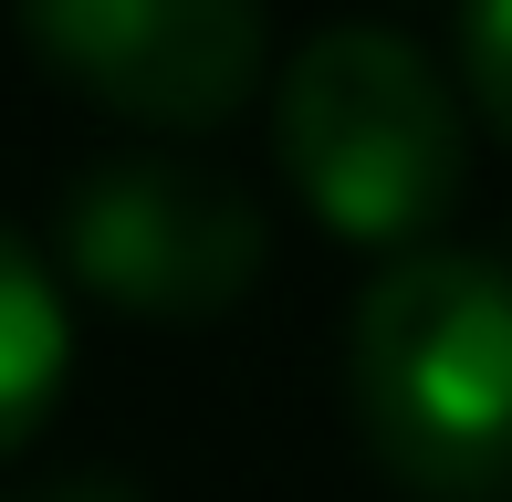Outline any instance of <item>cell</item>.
I'll return each instance as SVG.
<instances>
[{"instance_id":"6","label":"cell","mask_w":512,"mask_h":502,"mask_svg":"<svg viewBox=\"0 0 512 502\" xmlns=\"http://www.w3.org/2000/svg\"><path fill=\"white\" fill-rule=\"evenodd\" d=\"M460 74H471L481 116L512 136V0H460Z\"/></svg>"},{"instance_id":"2","label":"cell","mask_w":512,"mask_h":502,"mask_svg":"<svg viewBox=\"0 0 512 502\" xmlns=\"http://www.w3.org/2000/svg\"><path fill=\"white\" fill-rule=\"evenodd\" d=\"M272 147L324 231L377 251H429V231L460 210V178H471L450 74L387 21H324L283 63Z\"/></svg>"},{"instance_id":"3","label":"cell","mask_w":512,"mask_h":502,"mask_svg":"<svg viewBox=\"0 0 512 502\" xmlns=\"http://www.w3.org/2000/svg\"><path fill=\"white\" fill-rule=\"evenodd\" d=\"M63 262L126 314L209 325L262 283V210L199 157H95L63 189Z\"/></svg>"},{"instance_id":"4","label":"cell","mask_w":512,"mask_h":502,"mask_svg":"<svg viewBox=\"0 0 512 502\" xmlns=\"http://www.w3.org/2000/svg\"><path fill=\"white\" fill-rule=\"evenodd\" d=\"M21 32L63 84L147 126H220L272 63L262 0H21Z\"/></svg>"},{"instance_id":"1","label":"cell","mask_w":512,"mask_h":502,"mask_svg":"<svg viewBox=\"0 0 512 502\" xmlns=\"http://www.w3.org/2000/svg\"><path fill=\"white\" fill-rule=\"evenodd\" d=\"M356 429L408 492H512V272L481 251H398L345 325Z\"/></svg>"},{"instance_id":"7","label":"cell","mask_w":512,"mask_h":502,"mask_svg":"<svg viewBox=\"0 0 512 502\" xmlns=\"http://www.w3.org/2000/svg\"><path fill=\"white\" fill-rule=\"evenodd\" d=\"M0 502H147V492L115 482V471H63V482H42V492H0Z\"/></svg>"},{"instance_id":"5","label":"cell","mask_w":512,"mask_h":502,"mask_svg":"<svg viewBox=\"0 0 512 502\" xmlns=\"http://www.w3.org/2000/svg\"><path fill=\"white\" fill-rule=\"evenodd\" d=\"M63 367H74V314H63V283L21 231H0V461L42 429V408L63 398Z\"/></svg>"}]
</instances>
